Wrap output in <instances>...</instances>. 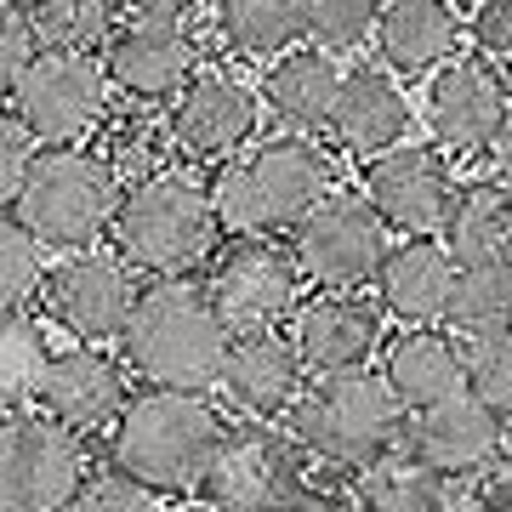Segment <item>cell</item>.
<instances>
[{"label":"cell","instance_id":"1","mask_svg":"<svg viewBox=\"0 0 512 512\" xmlns=\"http://www.w3.org/2000/svg\"><path fill=\"white\" fill-rule=\"evenodd\" d=\"M228 348H234V325L222 319L211 291L194 285L188 274L154 279L137 296V313L120 336V359L131 365L137 382L188 387V393H205V387L222 382Z\"/></svg>","mask_w":512,"mask_h":512},{"label":"cell","instance_id":"2","mask_svg":"<svg viewBox=\"0 0 512 512\" xmlns=\"http://www.w3.org/2000/svg\"><path fill=\"white\" fill-rule=\"evenodd\" d=\"M234 427L205 393L188 387H148L126 404V416L109 427V456L131 478L154 484L160 495H183L205 484L222 439Z\"/></svg>","mask_w":512,"mask_h":512},{"label":"cell","instance_id":"3","mask_svg":"<svg viewBox=\"0 0 512 512\" xmlns=\"http://www.w3.org/2000/svg\"><path fill=\"white\" fill-rule=\"evenodd\" d=\"M336 165L308 131H279L222 160L211 200L222 234H296V222L330 194Z\"/></svg>","mask_w":512,"mask_h":512},{"label":"cell","instance_id":"4","mask_svg":"<svg viewBox=\"0 0 512 512\" xmlns=\"http://www.w3.org/2000/svg\"><path fill=\"white\" fill-rule=\"evenodd\" d=\"M291 433L330 467H370L404 450L410 410L376 370H336L302 387V399L291 404Z\"/></svg>","mask_w":512,"mask_h":512},{"label":"cell","instance_id":"5","mask_svg":"<svg viewBox=\"0 0 512 512\" xmlns=\"http://www.w3.org/2000/svg\"><path fill=\"white\" fill-rule=\"evenodd\" d=\"M217 234V200L200 183H188L183 171H154L143 183H131L114 217V245L148 279L194 274L200 262L217 256Z\"/></svg>","mask_w":512,"mask_h":512},{"label":"cell","instance_id":"6","mask_svg":"<svg viewBox=\"0 0 512 512\" xmlns=\"http://www.w3.org/2000/svg\"><path fill=\"white\" fill-rule=\"evenodd\" d=\"M120 200H126V183L109 165V154L63 143V148H40L29 183L6 211L29 222L52 251H86V245L114 239Z\"/></svg>","mask_w":512,"mask_h":512},{"label":"cell","instance_id":"7","mask_svg":"<svg viewBox=\"0 0 512 512\" xmlns=\"http://www.w3.org/2000/svg\"><path fill=\"white\" fill-rule=\"evenodd\" d=\"M86 444L74 427L18 404L0 421V512H69L86 484Z\"/></svg>","mask_w":512,"mask_h":512},{"label":"cell","instance_id":"8","mask_svg":"<svg viewBox=\"0 0 512 512\" xmlns=\"http://www.w3.org/2000/svg\"><path fill=\"white\" fill-rule=\"evenodd\" d=\"M6 109L35 131L46 148L80 143L109 126L114 114V80L97 52H46L6 86Z\"/></svg>","mask_w":512,"mask_h":512},{"label":"cell","instance_id":"9","mask_svg":"<svg viewBox=\"0 0 512 512\" xmlns=\"http://www.w3.org/2000/svg\"><path fill=\"white\" fill-rule=\"evenodd\" d=\"M137 296H143V285H137V268L126 262V251L86 245L52 268L40 308H46V325H57L69 342H114V336H126Z\"/></svg>","mask_w":512,"mask_h":512},{"label":"cell","instance_id":"10","mask_svg":"<svg viewBox=\"0 0 512 512\" xmlns=\"http://www.w3.org/2000/svg\"><path fill=\"white\" fill-rule=\"evenodd\" d=\"M291 251L319 291H365V285H376L393 245H387V217L370 205V194L359 200V194L330 188L325 200L296 222Z\"/></svg>","mask_w":512,"mask_h":512},{"label":"cell","instance_id":"11","mask_svg":"<svg viewBox=\"0 0 512 512\" xmlns=\"http://www.w3.org/2000/svg\"><path fill=\"white\" fill-rule=\"evenodd\" d=\"M302 262L279 234H228L205 291L234 330H274L302 308Z\"/></svg>","mask_w":512,"mask_h":512},{"label":"cell","instance_id":"12","mask_svg":"<svg viewBox=\"0 0 512 512\" xmlns=\"http://www.w3.org/2000/svg\"><path fill=\"white\" fill-rule=\"evenodd\" d=\"M302 490V439L268 421H245L222 439L200 495L217 512H279Z\"/></svg>","mask_w":512,"mask_h":512},{"label":"cell","instance_id":"13","mask_svg":"<svg viewBox=\"0 0 512 512\" xmlns=\"http://www.w3.org/2000/svg\"><path fill=\"white\" fill-rule=\"evenodd\" d=\"M507 109L512 92L484 52L439 63L427 74V92H421V120L433 131V143L444 154H467V160H478V154L490 160L495 137L507 126Z\"/></svg>","mask_w":512,"mask_h":512},{"label":"cell","instance_id":"14","mask_svg":"<svg viewBox=\"0 0 512 512\" xmlns=\"http://www.w3.org/2000/svg\"><path fill=\"white\" fill-rule=\"evenodd\" d=\"M171 137L188 160H234L262 126V86L239 69H200L183 92L171 97Z\"/></svg>","mask_w":512,"mask_h":512},{"label":"cell","instance_id":"15","mask_svg":"<svg viewBox=\"0 0 512 512\" xmlns=\"http://www.w3.org/2000/svg\"><path fill=\"white\" fill-rule=\"evenodd\" d=\"M365 194L387 217V228L416 239V234H444L461 183H456V171H450L439 143H399L393 154L370 160Z\"/></svg>","mask_w":512,"mask_h":512},{"label":"cell","instance_id":"16","mask_svg":"<svg viewBox=\"0 0 512 512\" xmlns=\"http://www.w3.org/2000/svg\"><path fill=\"white\" fill-rule=\"evenodd\" d=\"M109 80L114 92H126L131 103H165L177 97L205 69L200 40L188 29V18H131L120 23V35L109 40Z\"/></svg>","mask_w":512,"mask_h":512},{"label":"cell","instance_id":"17","mask_svg":"<svg viewBox=\"0 0 512 512\" xmlns=\"http://www.w3.org/2000/svg\"><path fill=\"white\" fill-rule=\"evenodd\" d=\"M308 376L313 370L302 365L296 336L274 325V330H234V348H228L217 387L239 416L274 421V416H291V404L302 399Z\"/></svg>","mask_w":512,"mask_h":512},{"label":"cell","instance_id":"18","mask_svg":"<svg viewBox=\"0 0 512 512\" xmlns=\"http://www.w3.org/2000/svg\"><path fill=\"white\" fill-rule=\"evenodd\" d=\"M126 376H131V365L109 359L103 342H74V348H63L52 359L35 404L46 416H57L63 427H74V433H103V427H114L126 416V404H131Z\"/></svg>","mask_w":512,"mask_h":512},{"label":"cell","instance_id":"19","mask_svg":"<svg viewBox=\"0 0 512 512\" xmlns=\"http://www.w3.org/2000/svg\"><path fill=\"white\" fill-rule=\"evenodd\" d=\"M404 444H410L427 467H439V473H450V478H467V473H484V467L501 456L507 421L467 387V393H450V399L427 404V410H410Z\"/></svg>","mask_w":512,"mask_h":512},{"label":"cell","instance_id":"20","mask_svg":"<svg viewBox=\"0 0 512 512\" xmlns=\"http://www.w3.org/2000/svg\"><path fill=\"white\" fill-rule=\"evenodd\" d=\"M291 336L313 376L370 370V359L382 348V313L353 291H319L291 313Z\"/></svg>","mask_w":512,"mask_h":512},{"label":"cell","instance_id":"21","mask_svg":"<svg viewBox=\"0 0 512 512\" xmlns=\"http://www.w3.org/2000/svg\"><path fill=\"white\" fill-rule=\"evenodd\" d=\"M393 74L399 69H387V63H359L342 80V97H336V114H330V137L348 154H359V160L393 154L410 137V126H416V109H410V97H404V86Z\"/></svg>","mask_w":512,"mask_h":512},{"label":"cell","instance_id":"22","mask_svg":"<svg viewBox=\"0 0 512 512\" xmlns=\"http://www.w3.org/2000/svg\"><path fill=\"white\" fill-rule=\"evenodd\" d=\"M456 279L461 262L444 245V234H416L387 251L382 274H376V296H382V313H393L404 325H439V319H450Z\"/></svg>","mask_w":512,"mask_h":512},{"label":"cell","instance_id":"23","mask_svg":"<svg viewBox=\"0 0 512 512\" xmlns=\"http://www.w3.org/2000/svg\"><path fill=\"white\" fill-rule=\"evenodd\" d=\"M342 80L348 69L336 63V52L325 46H291L279 52L262 74V103L285 131H330V114H336V97H342Z\"/></svg>","mask_w":512,"mask_h":512},{"label":"cell","instance_id":"24","mask_svg":"<svg viewBox=\"0 0 512 512\" xmlns=\"http://www.w3.org/2000/svg\"><path fill=\"white\" fill-rule=\"evenodd\" d=\"M382 376L404 410H427L450 393H467V342L444 336L439 325H404L382 348Z\"/></svg>","mask_w":512,"mask_h":512},{"label":"cell","instance_id":"25","mask_svg":"<svg viewBox=\"0 0 512 512\" xmlns=\"http://www.w3.org/2000/svg\"><path fill=\"white\" fill-rule=\"evenodd\" d=\"M467 23L450 0H387L376 23V52L399 74H433L439 63L461 57Z\"/></svg>","mask_w":512,"mask_h":512},{"label":"cell","instance_id":"26","mask_svg":"<svg viewBox=\"0 0 512 512\" xmlns=\"http://www.w3.org/2000/svg\"><path fill=\"white\" fill-rule=\"evenodd\" d=\"M359 507L365 512H456V484H450V473L427 467L404 444L393 456L359 467Z\"/></svg>","mask_w":512,"mask_h":512},{"label":"cell","instance_id":"27","mask_svg":"<svg viewBox=\"0 0 512 512\" xmlns=\"http://www.w3.org/2000/svg\"><path fill=\"white\" fill-rule=\"evenodd\" d=\"M444 245L456 251V262H490V256L512 251V188L501 177L484 183H461L456 211L444 222Z\"/></svg>","mask_w":512,"mask_h":512},{"label":"cell","instance_id":"28","mask_svg":"<svg viewBox=\"0 0 512 512\" xmlns=\"http://www.w3.org/2000/svg\"><path fill=\"white\" fill-rule=\"evenodd\" d=\"M217 35L239 57H279L308 40V0H217Z\"/></svg>","mask_w":512,"mask_h":512},{"label":"cell","instance_id":"29","mask_svg":"<svg viewBox=\"0 0 512 512\" xmlns=\"http://www.w3.org/2000/svg\"><path fill=\"white\" fill-rule=\"evenodd\" d=\"M52 359L57 348L46 342V325L29 308H6V319H0V393H6V410L40 399V382H46Z\"/></svg>","mask_w":512,"mask_h":512},{"label":"cell","instance_id":"30","mask_svg":"<svg viewBox=\"0 0 512 512\" xmlns=\"http://www.w3.org/2000/svg\"><path fill=\"white\" fill-rule=\"evenodd\" d=\"M450 325H456L461 336H484V330L512 325V251L461 268L456 302H450Z\"/></svg>","mask_w":512,"mask_h":512},{"label":"cell","instance_id":"31","mask_svg":"<svg viewBox=\"0 0 512 512\" xmlns=\"http://www.w3.org/2000/svg\"><path fill=\"white\" fill-rule=\"evenodd\" d=\"M35 29L52 52H109L120 35V0H40Z\"/></svg>","mask_w":512,"mask_h":512},{"label":"cell","instance_id":"32","mask_svg":"<svg viewBox=\"0 0 512 512\" xmlns=\"http://www.w3.org/2000/svg\"><path fill=\"white\" fill-rule=\"evenodd\" d=\"M52 268V245L6 211V222H0V296H6V308H35Z\"/></svg>","mask_w":512,"mask_h":512},{"label":"cell","instance_id":"33","mask_svg":"<svg viewBox=\"0 0 512 512\" xmlns=\"http://www.w3.org/2000/svg\"><path fill=\"white\" fill-rule=\"evenodd\" d=\"M177 148L171 137V120H148V114H109L103 126V154L120 171V183H143L154 171H165V154Z\"/></svg>","mask_w":512,"mask_h":512},{"label":"cell","instance_id":"34","mask_svg":"<svg viewBox=\"0 0 512 512\" xmlns=\"http://www.w3.org/2000/svg\"><path fill=\"white\" fill-rule=\"evenodd\" d=\"M387 0H308V40L325 52H359L376 23H382Z\"/></svg>","mask_w":512,"mask_h":512},{"label":"cell","instance_id":"35","mask_svg":"<svg viewBox=\"0 0 512 512\" xmlns=\"http://www.w3.org/2000/svg\"><path fill=\"white\" fill-rule=\"evenodd\" d=\"M467 387L512 427V325L467 336Z\"/></svg>","mask_w":512,"mask_h":512},{"label":"cell","instance_id":"36","mask_svg":"<svg viewBox=\"0 0 512 512\" xmlns=\"http://www.w3.org/2000/svg\"><path fill=\"white\" fill-rule=\"evenodd\" d=\"M69 512H160V490L131 478L126 467L114 473H92L80 484V495L69 501Z\"/></svg>","mask_w":512,"mask_h":512},{"label":"cell","instance_id":"37","mask_svg":"<svg viewBox=\"0 0 512 512\" xmlns=\"http://www.w3.org/2000/svg\"><path fill=\"white\" fill-rule=\"evenodd\" d=\"M40 148L46 143L6 109V120H0V200L6 205L23 194V183H29V171H35V160H40Z\"/></svg>","mask_w":512,"mask_h":512},{"label":"cell","instance_id":"38","mask_svg":"<svg viewBox=\"0 0 512 512\" xmlns=\"http://www.w3.org/2000/svg\"><path fill=\"white\" fill-rule=\"evenodd\" d=\"M467 35L490 63H512V0H473Z\"/></svg>","mask_w":512,"mask_h":512},{"label":"cell","instance_id":"39","mask_svg":"<svg viewBox=\"0 0 512 512\" xmlns=\"http://www.w3.org/2000/svg\"><path fill=\"white\" fill-rule=\"evenodd\" d=\"M40 52H46V46H40L35 12H12V6H6V29H0V86H12Z\"/></svg>","mask_w":512,"mask_h":512},{"label":"cell","instance_id":"40","mask_svg":"<svg viewBox=\"0 0 512 512\" xmlns=\"http://www.w3.org/2000/svg\"><path fill=\"white\" fill-rule=\"evenodd\" d=\"M279 512H365V507H353L342 490H319V484H302V490H296Z\"/></svg>","mask_w":512,"mask_h":512},{"label":"cell","instance_id":"41","mask_svg":"<svg viewBox=\"0 0 512 512\" xmlns=\"http://www.w3.org/2000/svg\"><path fill=\"white\" fill-rule=\"evenodd\" d=\"M131 18H194L200 0H126Z\"/></svg>","mask_w":512,"mask_h":512},{"label":"cell","instance_id":"42","mask_svg":"<svg viewBox=\"0 0 512 512\" xmlns=\"http://www.w3.org/2000/svg\"><path fill=\"white\" fill-rule=\"evenodd\" d=\"M478 512H512V473L484 478V495H478Z\"/></svg>","mask_w":512,"mask_h":512},{"label":"cell","instance_id":"43","mask_svg":"<svg viewBox=\"0 0 512 512\" xmlns=\"http://www.w3.org/2000/svg\"><path fill=\"white\" fill-rule=\"evenodd\" d=\"M490 165L512 177V109H507V126H501V137H495V148H490Z\"/></svg>","mask_w":512,"mask_h":512},{"label":"cell","instance_id":"44","mask_svg":"<svg viewBox=\"0 0 512 512\" xmlns=\"http://www.w3.org/2000/svg\"><path fill=\"white\" fill-rule=\"evenodd\" d=\"M6 6H12V12H35L40 0H6Z\"/></svg>","mask_w":512,"mask_h":512},{"label":"cell","instance_id":"45","mask_svg":"<svg viewBox=\"0 0 512 512\" xmlns=\"http://www.w3.org/2000/svg\"><path fill=\"white\" fill-rule=\"evenodd\" d=\"M188 512H217V507H188Z\"/></svg>","mask_w":512,"mask_h":512}]
</instances>
